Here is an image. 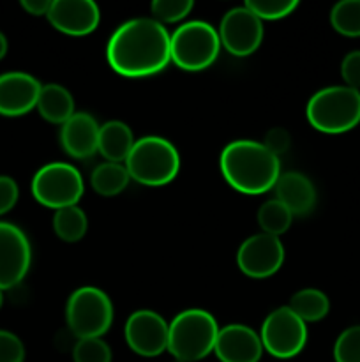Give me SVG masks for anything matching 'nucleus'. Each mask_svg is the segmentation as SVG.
<instances>
[{
	"label": "nucleus",
	"instance_id": "473e14b6",
	"mask_svg": "<svg viewBox=\"0 0 360 362\" xmlns=\"http://www.w3.org/2000/svg\"><path fill=\"white\" fill-rule=\"evenodd\" d=\"M263 145L279 158V156L289 147V134L286 133L284 129H281V127H275V129L268 131V134L265 136Z\"/></svg>",
	"mask_w": 360,
	"mask_h": 362
},
{
	"label": "nucleus",
	"instance_id": "2eb2a0df",
	"mask_svg": "<svg viewBox=\"0 0 360 362\" xmlns=\"http://www.w3.org/2000/svg\"><path fill=\"white\" fill-rule=\"evenodd\" d=\"M46 18L62 34L87 35L99 27L101 11L92 0H52Z\"/></svg>",
	"mask_w": 360,
	"mask_h": 362
},
{
	"label": "nucleus",
	"instance_id": "a211bd4d",
	"mask_svg": "<svg viewBox=\"0 0 360 362\" xmlns=\"http://www.w3.org/2000/svg\"><path fill=\"white\" fill-rule=\"evenodd\" d=\"M275 200L289 209L293 216H307L316 205V187L300 172L281 173L274 186Z\"/></svg>",
	"mask_w": 360,
	"mask_h": 362
},
{
	"label": "nucleus",
	"instance_id": "ddd939ff",
	"mask_svg": "<svg viewBox=\"0 0 360 362\" xmlns=\"http://www.w3.org/2000/svg\"><path fill=\"white\" fill-rule=\"evenodd\" d=\"M169 324L152 310H138L129 315L124 336L134 354L141 357H157L168 350Z\"/></svg>",
	"mask_w": 360,
	"mask_h": 362
},
{
	"label": "nucleus",
	"instance_id": "f3484780",
	"mask_svg": "<svg viewBox=\"0 0 360 362\" xmlns=\"http://www.w3.org/2000/svg\"><path fill=\"white\" fill-rule=\"evenodd\" d=\"M99 124L90 113L76 112L60 127V145L74 159H87L97 152Z\"/></svg>",
	"mask_w": 360,
	"mask_h": 362
},
{
	"label": "nucleus",
	"instance_id": "e433bc0d",
	"mask_svg": "<svg viewBox=\"0 0 360 362\" xmlns=\"http://www.w3.org/2000/svg\"><path fill=\"white\" fill-rule=\"evenodd\" d=\"M173 362H180V361H173Z\"/></svg>",
	"mask_w": 360,
	"mask_h": 362
},
{
	"label": "nucleus",
	"instance_id": "f257e3e1",
	"mask_svg": "<svg viewBox=\"0 0 360 362\" xmlns=\"http://www.w3.org/2000/svg\"><path fill=\"white\" fill-rule=\"evenodd\" d=\"M106 59L116 74L145 78L157 74L172 62L169 32L154 18H133L108 39Z\"/></svg>",
	"mask_w": 360,
	"mask_h": 362
},
{
	"label": "nucleus",
	"instance_id": "f704fd0d",
	"mask_svg": "<svg viewBox=\"0 0 360 362\" xmlns=\"http://www.w3.org/2000/svg\"><path fill=\"white\" fill-rule=\"evenodd\" d=\"M7 48H9V42H7V37H6V35H4V32L0 30V60H2L4 57H6Z\"/></svg>",
	"mask_w": 360,
	"mask_h": 362
},
{
	"label": "nucleus",
	"instance_id": "c756f323",
	"mask_svg": "<svg viewBox=\"0 0 360 362\" xmlns=\"http://www.w3.org/2000/svg\"><path fill=\"white\" fill-rule=\"evenodd\" d=\"M25 345L14 332L0 329V362H25Z\"/></svg>",
	"mask_w": 360,
	"mask_h": 362
},
{
	"label": "nucleus",
	"instance_id": "5701e85b",
	"mask_svg": "<svg viewBox=\"0 0 360 362\" xmlns=\"http://www.w3.org/2000/svg\"><path fill=\"white\" fill-rule=\"evenodd\" d=\"M88 228V219L83 209L78 205L64 207L53 214V230L64 243H78L85 237Z\"/></svg>",
	"mask_w": 360,
	"mask_h": 362
},
{
	"label": "nucleus",
	"instance_id": "aec40b11",
	"mask_svg": "<svg viewBox=\"0 0 360 362\" xmlns=\"http://www.w3.org/2000/svg\"><path fill=\"white\" fill-rule=\"evenodd\" d=\"M37 112L44 120L52 124H66L74 115L73 94L59 83L42 85L37 99Z\"/></svg>",
	"mask_w": 360,
	"mask_h": 362
},
{
	"label": "nucleus",
	"instance_id": "0eeeda50",
	"mask_svg": "<svg viewBox=\"0 0 360 362\" xmlns=\"http://www.w3.org/2000/svg\"><path fill=\"white\" fill-rule=\"evenodd\" d=\"M66 320L78 339L102 338L113 324L112 299L101 288L81 286L67 299Z\"/></svg>",
	"mask_w": 360,
	"mask_h": 362
},
{
	"label": "nucleus",
	"instance_id": "c9c22d12",
	"mask_svg": "<svg viewBox=\"0 0 360 362\" xmlns=\"http://www.w3.org/2000/svg\"><path fill=\"white\" fill-rule=\"evenodd\" d=\"M2 303H4V292L0 290V308H2Z\"/></svg>",
	"mask_w": 360,
	"mask_h": 362
},
{
	"label": "nucleus",
	"instance_id": "393cba45",
	"mask_svg": "<svg viewBox=\"0 0 360 362\" xmlns=\"http://www.w3.org/2000/svg\"><path fill=\"white\" fill-rule=\"evenodd\" d=\"M330 25L337 34L360 37V0H341L330 11Z\"/></svg>",
	"mask_w": 360,
	"mask_h": 362
},
{
	"label": "nucleus",
	"instance_id": "6ab92c4d",
	"mask_svg": "<svg viewBox=\"0 0 360 362\" xmlns=\"http://www.w3.org/2000/svg\"><path fill=\"white\" fill-rule=\"evenodd\" d=\"M131 127L122 120H109L99 127L97 152L109 163H126L134 147Z\"/></svg>",
	"mask_w": 360,
	"mask_h": 362
},
{
	"label": "nucleus",
	"instance_id": "412c9836",
	"mask_svg": "<svg viewBox=\"0 0 360 362\" xmlns=\"http://www.w3.org/2000/svg\"><path fill=\"white\" fill-rule=\"evenodd\" d=\"M131 175L124 163H101L90 175V186L97 194L106 198L116 197L129 186Z\"/></svg>",
	"mask_w": 360,
	"mask_h": 362
},
{
	"label": "nucleus",
	"instance_id": "20e7f679",
	"mask_svg": "<svg viewBox=\"0 0 360 362\" xmlns=\"http://www.w3.org/2000/svg\"><path fill=\"white\" fill-rule=\"evenodd\" d=\"M217 320L207 310H184L169 322L168 352L180 362H196L214 352Z\"/></svg>",
	"mask_w": 360,
	"mask_h": 362
},
{
	"label": "nucleus",
	"instance_id": "2f4dec72",
	"mask_svg": "<svg viewBox=\"0 0 360 362\" xmlns=\"http://www.w3.org/2000/svg\"><path fill=\"white\" fill-rule=\"evenodd\" d=\"M20 198V189L13 177L0 175V216L13 211Z\"/></svg>",
	"mask_w": 360,
	"mask_h": 362
},
{
	"label": "nucleus",
	"instance_id": "6e6552de",
	"mask_svg": "<svg viewBox=\"0 0 360 362\" xmlns=\"http://www.w3.org/2000/svg\"><path fill=\"white\" fill-rule=\"evenodd\" d=\"M32 194L41 205L49 209L78 205L85 191L83 177L69 163H48L32 177Z\"/></svg>",
	"mask_w": 360,
	"mask_h": 362
},
{
	"label": "nucleus",
	"instance_id": "b1692460",
	"mask_svg": "<svg viewBox=\"0 0 360 362\" xmlns=\"http://www.w3.org/2000/svg\"><path fill=\"white\" fill-rule=\"evenodd\" d=\"M292 221L293 214L289 212V209L275 198L267 200L258 209V225H260L261 232L268 233V235L281 237L282 233L288 232Z\"/></svg>",
	"mask_w": 360,
	"mask_h": 362
},
{
	"label": "nucleus",
	"instance_id": "39448f33",
	"mask_svg": "<svg viewBox=\"0 0 360 362\" xmlns=\"http://www.w3.org/2000/svg\"><path fill=\"white\" fill-rule=\"evenodd\" d=\"M131 179L148 187H161L172 182L180 170V154L175 145L162 136H143L134 141L126 159Z\"/></svg>",
	"mask_w": 360,
	"mask_h": 362
},
{
	"label": "nucleus",
	"instance_id": "c85d7f7f",
	"mask_svg": "<svg viewBox=\"0 0 360 362\" xmlns=\"http://www.w3.org/2000/svg\"><path fill=\"white\" fill-rule=\"evenodd\" d=\"M335 362H360V325H352L334 343Z\"/></svg>",
	"mask_w": 360,
	"mask_h": 362
},
{
	"label": "nucleus",
	"instance_id": "4468645a",
	"mask_svg": "<svg viewBox=\"0 0 360 362\" xmlns=\"http://www.w3.org/2000/svg\"><path fill=\"white\" fill-rule=\"evenodd\" d=\"M42 85L25 71H7L0 74V115L21 117L37 106Z\"/></svg>",
	"mask_w": 360,
	"mask_h": 362
},
{
	"label": "nucleus",
	"instance_id": "f03ea898",
	"mask_svg": "<svg viewBox=\"0 0 360 362\" xmlns=\"http://www.w3.org/2000/svg\"><path fill=\"white\" fill-rule=\"evenodd\" d=\"M219 168L233 189L244 194H261L274 189L281 177V161L263 141H229L221 152Z\"/></svg>",
	"mask_w": 360,
	"mask_h": 362
},
{
	"label": "nucleus",
	"instance_id": "dca6fc26",
	"mask_svg": "<svg viewBox=\"0 0 360 362\" xmlns=\"http://www.w3.org/2000/svg\"><path fill=\"white\" fill-rule=\"evenodd\" d=\"M260 334L244 324H228L219 329L214 354L221 362H260L263 356Z\"/></svg>",
	"mask_w": 360,
	"mask_h": 362
},
{
	"label": "nucleus",
	"instance_id": "bb28decb",
	"mask_svg": "<svg viewBox=\"0 0 360 362\" xmlns=\"http://www.w3.org/2000/svg\"><path fill=\"white\" fill-rule=\"evenodd\" d=\"M74 362H112L113 354L102 338L78 339L73 349Z\"/></svg>",
	"mask_w": 360,
	"mask_h": 362
},
{
	"label": "nucleus",
	"instance_id": "72a5a7b5",
	"mask_svg": "<svg viewBox=\"0 0 360 362\" xmlns=\"http://www.w3.org/2000/svg\"><path fill=\"white\" fill-rule=\"evenodd\" d=\"M52 0H21V7L32 16H46Z\"/></svg>",
	"mask_w": 360,
	"mask_h": 362
},
{
	"label": "nucleus",
	"instance_id": "cd10ccee",
	"mask_svg": "<svg viewBox=\"0 0 360 362\" xmlns=\"http://www.w3.org/2000/svg\"><path fill=\"white\" fill-rule=\"evenodd\" d=\"M194 2L191 0H155L150 4L152 18L159 23H176L184 20L193 11Z\"/></svg>",
	"mask_w": 360,
	"mask_h": 362
},
{
	"label": "nucleus",
	"instance_id": "7c9ffc66",
	"mask_svg": "<svg viewBox=\"0 0 360 362\" xmlns=\"http://www.w3.org/2000/svg\"><path fill=\"white\" fill-rule=\"evenodd\" d=\"M341 76L346 87L360 90V49L346 53L341 62Z\"/></svg>",
	"mask_w": 360,
	"mask_h": 362
},
{
	"label": "nucleus",
	"instance_id": "9b49d317",
	"mask_svg": "<svg viewBox=\"0 0 360 362\" xmlns=\"http://www.w3.org/2000/svg\"><path fill=\"white\" fill-rule=\"evenodd\" d=\"M217 32L226 52L247 57L256 52L263 41V21L246 6L233 7L222 16Z\"/></svg>",
	"mask_w": 360,
	"mask_h": 362
},
{
	"label": "nucleus",
	"instance_id": "9d476101",
	"mask_svg": "<svg viewBox=\"0 0 360 362\" xmlns=\"http://www.w3.org/2000/svg\"><path fill=\"white\" fill-rule=\"evenodd\" d=\"M32 264V246L20 226L0 221V290L20 285Z\"/></svg>",
	"mask_w": 360,
	"mask_h": 362
},
{
	"label": "nucleus",
	"instance_id": "f8f14e48",
	"mask_svg": "<svg viewBox=\"0 0 360 362\" xmlns=\"http://www.w3.org/2000/svg\"><path fill=\"white\" fill-rule=\"evenodd\" d=\"M284 262V246L279 237L256 233L240 244L236 251V265L246 276L263 279L274 276Z\"/></svg>",
	"mask_w": 360,
	"mask_h": 362
},
{
	"label": "nucleus",
	"instance_id": "1a4fd4ad",
	"mask_svg": "<svg viewBox=\"0 0 360 362\" xmlns=\"http://www.w3.org/2000/svg\"><path fill=\"white\" fill-rule=\"evenodd\" d=\"M307 324H304L288 306L270 311L260 329L263 350L275 359L296 357L307 345Z\"/></svg>",
	"mask_w": 360,
	"mask_h": 362
},
{
	"label": "nucleus",
	"instance_id": "a878e982",
	"mask_svg": "<svg viewBox=\"0 0 360 362\" xmlns=\"http://www.w3.org/2000/svg\"><path fill=\"white\" fill-rule=\"evenodd\" d=\"M244 6L256 14L261 21H275L293 14L299 2L296 0H247Z\"/></svg>",
	"mask_w": 360,
	"mask_h": 362
},
{
	"label": "nucleus",
	"instance_id": "4be33fe9",
	"mask_svg": "<svg viewBox=\"0 0 360 362\" xmlns=\"http://www.w3.org/2000/svg\"><path fill=\"white\" fill-rule=\"evenodd\" d=\"M288 308L304 324H311V322H320L327 317L330 311V300H328L327 293H323L321 290L304 288L293 293Z\"/></svg>",
	"mask_w": 360,
	"mask_h": 362
},
{
	"label": "nucleus",
	"instance_id": "423d86ee",
	"mask_svg": "<svg viewBox=\"0 0 360 362\" xmlns=\"http://www.w3.org/2000/svg\"><path fill=\"white\" fill-rule=\"evenodd\" d=\"M172 60L184 71H203L215 62L221 52L217 28L201 20L182 23L169 34Z\"/></svg>",
	"mask_w": 360,
	"mask_h": 362
},
{
	"label": "nucleus",
	"instance_id": "7ed1b4c3",
	"mask_svg": "<svg viewBox=\"0 0 360 362\" xmlns=\"http://www.w3.org/2000/svg\"><path fill=\"white\" fill-rule=\"evenodd\" d=\"M306 117L320 133H348L360 124V90L346 85L321 88L307 101Z\"/></svg>",
	"mask_w": 360,
	"mask_h": 362
}]
</instances>
